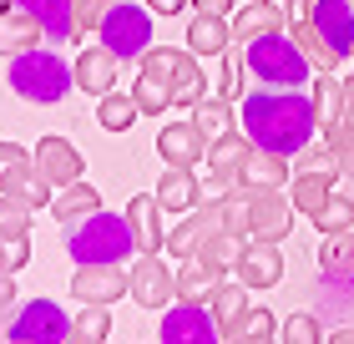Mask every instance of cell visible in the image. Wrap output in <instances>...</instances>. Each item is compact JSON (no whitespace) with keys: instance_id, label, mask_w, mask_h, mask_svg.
I'll list each match as a JSON object with an SVG mask.
<instances>
[{"instance_id":"cell-1","label":"cell","mask_w":354,"mask_h":344,"mask_svg":"<svg viewBox=\"0 0 354 344\" xmlns=\"http://www.w3.org/2000/svg\"><path fill=\"white\" fill-rule=\"evenodd\" d=\"M238 122H243V132L253 137V147L279 152V157H299L304 147H309V137L319 132L314 96H304L299 87L248 91L243 102H238Z\"/></svg>"},{"instance_id":"cell-2","label":"cell","mask_w":354,"mask_h":344,"mask_svg":"<svg viewBox=\"0 0 354 344\" xmlns=\"http://www.w3.org/2000/svg\"><path fill=\"white\" fill-rule=\"evenodd\" d=\"M66 258L71 264H122V258L137 253V238H132V223H127V212H86V218L66 223Z\"/></svg>"},{"instance_id":"cell-3","label":"cell","mask_w":354,"mask_h":344,"mask_svg":"<svg viewBox=\"0 0 354 344\" xmlns=\"http://www.w3.org/2000/svg\"><path fill=\"white\" fill-rule=\"evenodd\" d=\"M6 81H10V91L21 96V102H30V107H56L61 96L76 87V71H66V61H61L56 51H41V46H36V51L10 56Z\"/></svg>"},{"instance_id":"cell-4","label":"cell","mask_w":354,"mask_h":344,"mask_svg":"<svg viewBox=\"0 0 354 344\" xmlns=\"http://www.w3.org/2000/svg\"><path fill=\"white\" fill-rule=\"evenodd\" d=\"M243 66L263 87H304L309 81V56L299 51V41L288 30H268V36L243 41Z\"/></svg>"},{"instance_id":"cell-5","label":"cell","mask_w":354,"mask_h":344,"mask_svg":"<svg viewBox=\"0 0 354 344\" xmlns=\"http://www.w3.org/2000/svg\"><path fill=\"white\" fill-rule=\"evenodd\" d=\"M183 46H152L147 56L137 61V107H142V117H162V111L172 107V87H177V66H183Z\"/></svg>"},{"instance_id":"cell-6","label":"cell","mask_w":354,"mask_h":344,"mask_svg":"<svg viewBox=\"0 0 354 344\" xmlns=\"http://www.w3.org/2000/svg\"><path fill=\"white\" fill-rule=\"evenodd\" d=\"M96 36H102V46L117 51L122 61H142L152 51V6H127V0H117V6L102 15Z\"/></svg>"},{"instance_id":"cell-7","label":"cell","mask_w":354,"mask_h":344,"mask_svg":"<svg viewBox=\"0 0 354 344\" xmlns=\"http://www.w3.org/2000/svg\"><path fill=\"white\" fill-rule=\"evenodd\" d=\"M6 339H15V344H61V339H71V319L56 299H26L6 324Z\"/></svg>"},{"instance_id":"cell-8","label":"cell","mask_w":354,"mask_h":344,"mask_svg":"<svg viewBox=\"0 0 354 344\" xmlns=\"http://www.w3.org/2000/svg\"><path fill=\"white\" fill-rule=\"evenodd\" d=\"M162 344H213L218 339V319L213 309L198 304V299H177L167 314H162Z\"/></svg>"},{"instance_id":"cell-9","label":"cell","mask_w":354,"mask_h":344,"mask_svg":"<svg viewBox=\"0 0 354 344\" xmlns=\"http://www.w3.org/2000/svg\"><path fill=\"white\" fill-rule=\"evenodd\" d=\"M248 198V233L253 238H288V228H294V198H283L279 188H259V192H243Z\"/></svg>"},{"instance_id":"cell-10","label":"cell","mask_w":354,"mask_h":344,"mask_svg":"<svg viewBox=\"0 0 354 344\" xmlns=\"http://www.w3.org/2000/svg\"><path fill=\"white\" fill-rule=\"evenodd\" d=\"M71 293L82 304H117L122 293H132V269H122V264H76Z\"/></svg>"},{"instance_id":"cell-11","label":"cell","mask_w":354,"mask_h":344,"mask_svg":"<svg viewBox=\"0 0 354 344\" xmlns=\"http://www.w3.org/2000/svg\"><path fill=\"white\" fill-rule=\"evenodd\" d=\"M207 147H213V132H203L198 117L192 122H167L162 132H157V157H162L167 168H198L207 157Z\"/></svg>"},{"instance_id":"cell-12","label":"cell","mask_w":354,"mask_h":344,"mask_svg":"<svg viewBox=\"0 0 354 344\" xmlns=\"http://www.w3.org/2000/svg\"><path fill=\"white\" fill-rule=\"evenodd\" d=\"M233 278L248 289H273L283 278V253L273 238H243L238 248V264H233Z\"/></svg>"},{"instance_id":"cell-13","label":"cell","mask_w":354,"mask_h":344,"mask_svg":"<svg viewBox=\"0 0 354 344\" xmlns=\"http://www.w3.org/2000/svg\"><path fill=\"white\" fill-rule=\"evenodd\" d=\"M132 299L142 309H167L177 299V273L162 264V253H142L132 264Z\"/></svg>"},{"instance_id":"cell-14","label":"cell","mask_w":354,"mask_h":344,"mask_svg":"<svg viewBox=\"0 0 354 344\" xmlns=\"http://www.w3.org/2000/svg\"><path fill=\"white\" fill-rule=\"evenodd\" d=\"M30 157H36V168L46 172V183H51V188H66V183H76V177H82V168H86V162H82V152H76V147H71L66 137H41Z\"/></svg>"},{"instance_id":"cell-15","label":"cell","mask_w":354,"mask_h":344,"mask_svg":"<svg viewBox=\"0 0 354 344\" xmlns=\"http://www.w3.org/2000/svg\"><path fill=\"white\" fill-rule=\"evenodd\" d=\"M127 223H132V238H137V253H162L167 248V233H162V203H157V192H137L132 203H127Z\"/></svg>"},{"instance_id":"cell-16","label":"cell","mask_w":354,"mask_h":344,"mask_svg":"<svg viewBox=\"0 0 354 344\" xmlns=\"http://www.w3.org/2000/svg\"><path fill=\"white\" fill-rule=\"evenodd\" d=\"M117 66H122V56L117 51H106V46H86L82 56H76V87L91 91V96H106V91H117Z\"/></svg>"},{"instance_id":"cell-17","label":"cell","mask_w":354,"mask_h":344,"mask_svg":"<svg viewBox=\"0 0 354 344\" xmlns=\"http://www.w3.org/2000/svg\"><path fill=\"white\" fill-rule=\"evenodd\" d=\"M46 41V30H41V21L30 15L26 6H6L0 10V56H21V51H36V46Z\"/></svg>"},{"instance_id":"cell-18","label":"cell","mask_w":354,"mask_h":344,"mask_svg":"<svg viewBox=\"0 0 354 344\" xmlns=\"http://www.w3.org/2000/svg\"><path fill=\"white\" fill-rule=\"evenodd\" d=\"M309 21L324 30V41L334 46V51L349 56V46H354V6L349 0H314Z\"/></svg>"},{"instance_id":"cell-19","label":"cell","mask_w":354,"mask_h":344,"mask_svg":"<svg viewBox=\"0 0 354 344\" xmlns=\"http://www.w3.org/2000/svg\"><path fill=\"white\" fill-rule=\"evenodd\" d=\"M0 192L21 198L26 208H51V198H56V188L46 183V172L36 168V157H26L21 168H10L6 177H0Z\"/></svg>"},{"instance_id":"cell-20","label":"cell","mask_w":354,"mask_h":344,"mask_svg":"<svg viewBox=\"0 0 354 344\" xmlns=\"http://www.w3.org/2000/svg\"><path fill=\"white\" fill-rule=\"evenodd\" d=\"M288 6H279V0H253V6H243L233 15V36L238 41H253V36H268V30H288Z\"/></svg>"},{"instance_id":"cell-21","label":"cell","mask_w":354,"mask_h":344,"mask_svg":"<svg viewBox=\"0 0 354 344\" xmlns=\"http://www.w3.org/2000/svg\"><path fill=\"white\" fill-rule=\"evenodd\" d=\"M288 157L279 152H263V147H253L248 162H243V172H238V192H259V188H283L288 183Z\"/></svg>"},{"instance_id":"cell-22","label":"cell","mask_w":354,"mask_h":344,"mask_svg":"<svg viewBox=\"0 0 354 344\" xmlns=\"http://www.w3.org/2000/svg\"><path fill=\"white\" fill-rule=\"evenodd\" d=\"M228 41H233V21H228V15L198 10L187 21V51H198V56H228Z\"/></svg>"},{"instance_id":"cell-23","label":"cell","mask_w":354,"mask_h":344,"mask_svg":"<svg viewBox=\"0 0 354 344\" xmlns=\"http://www.w3.org/2000/svg\"><path fill=\"white\" fill-rule=\"evenodd\" d=\"M41 21L46 41H82L76 36V0H15Z\"/></svg>"},{"instance_id":"cell-24","label":"cell","mask_w":354,"mask_h":344,"mask_svg":"<svg viewBox=\"0 0 354 344\" xmlns=\"http://www.w3.org/2000/svg\"><path fill=\"white\" fill-rule=\"evenodd\" d=\"M157 203L162 212H192L203 203V183L192 177V168H167L162 183H157Z\"/></svg>"},{"instance_id":"cell-25","label":"cell","mask_w":354,"mask_h":344,"mask_svg":"<svg viewBox=\"0 0 354 344\" xmlns=\"http://www.w3.org/2000/svg\"><path fill=\"white\" fill-rule=\"evenodd\" d=\"M218 284H223V269H213L203 253L183 258V269H177V299H198V304H207V299L218 293Z\"/></svg>"},{"instance_id":"cell-26","label":"cell","mask_w":354,"mask_h":344,"mask_svg":"<svg viewBox=\"0 0 354 344\" xmlns=\"http://www.w3.org/2000/svg\"><path fill=\"white\" fill-rule=\"evenodd\" d=\"M334 183H339L334 172H319V168H299L294 177H288V198H294V208H299V212H309V218H314V212L324 208V198L334 192Z\"/></svg>"},{"instance_id":"cell-27","label":"cell","mask_w":354,"mask_h":344,"mask_svg":"<svg viewBox=\"0 0 354 344\" xmlns=\"http://www.w3.org/2000/svg\"><path fill=\"white\" fill-rule=\"evenodd\" d=\"M288 36L299 41V51L309 56V66H314V71H334V66L344 61V56L324 41V30H319V26L309 21V15H294V21H288Z\"/></svg>"},{"instance_id":"cell-28","label":"cell","mask_w":354,"mask_h":344,"mask_svg":"<svg viewBox=\"0 0 354 344\" xmlns=\"http://www.w3.org/2000/svg\"><path fill=\"white\" fill-rule=\"evenodd\" d=\"M102 208V192H96L91 183H66V188H56V198H51V212H56V223L66 228V223H76V218H86V212H96Z\"/></svg>"},{"instance_id":"cell-29","label":"cell","mask_w":354,"mask_h":344,"mask_svg":"<svg viewBox=\"0 0 354 344\" xmlns=\"http://www.w3.org/2000/svg\"><path fill=\"white\" fill-rule=\"evenodd\" d=\"M324 142L334 147V157H339L344 168H354V76L344 81V107H339V117H334V127L324 132Z\"/></svg>"},{"instance_id":"cell-30","label":"cell","mask_w":354,"mask_h":344,"mask_svg":"<svg viewBox=\"0 0 354 344\" xmlns=\"http://www.w3.org/2000/svg\"><path fill=\"white\" fill-rule=\"evenodd\" d=\"M207 309H213V319H218V339H223L238 319L248 314V284H218V293L207 299Z\"/></svg>"},{"instance_id":"cell-31","label":"cell","mask_w":354,"mask_h":344,"mask_svg":"<svg viewBox=\"0 0 354 344\" xmlns=\"http://www.w3.org/2000/svg\"><path fill=\"white\" fill-rule=\"evenodd\" d=\"M142 117V107H137V96H122V91H106V96H96V122H102V132H127Z\"/></svg>"},{"instance_id":"cell-32","label":"cell","mask_w":354,"mask_h":344,"mask_svg":"<svg viewBox=\"0 0 354 344\" xmlns=\"http://www.w3.org/2000/svg\"><path fill=\"white\" fill-rule=\"evenodd\" d=\"M314 117H319V132H329L334 117H339V107H344V81H334L329 71H319L314 76Z\"/></svg>"},{"instance_id":"cell-33","label":"cell","mask_w":354,"mask_h":344,"mask_svg":"<svg viewBox=\"0 0 354 344\" xmlns=\"http://www.w3.org/2000/svg\"><path fill=\"white\" fill-rule=\"evenodd\" d=\"M223 339H228V344H268V339H279V324H273L268 309H253V304H248V314L238 319Z\"/></svg>"},{"instance_id":"cell-34","label":"cell","mask_w":354,"mask_h":344,"mask_svg":"<svg viewBox=\"0 0 354 344\" xmlns=\"http://www.w3.org/2000/svg\"><path fill=\"white\" fill-rule=\"evenodd\" d=\"M111 339V304H86L71 319V344H102Z\"/></svg>"},{"instance_id":"cell-35","label":"cell","mask_w":354,"mask_h":344,"mask_svg":"<svg viewBox=\"0 0 354 344\" xmlns=\"http://www.w3.org/2000/svg\"><path fill=\"white\" fill-rule=\"evenodd\" d=\"M207 96V76L198 66V51L183 56V66H177V87H172V107H198Z\"/></svg>"},{"instance_id":"cell-36","label":"cell","mask_w":354,"mask_h":344,"mask_svg":"<svg viewBox=\"0 0 354 344\" xmlns=\"http://www.w3.org/2000/svg\"><path fill=\"white\" fill-rule=\"evenodd\" d=\"M319 264H324V273H334V278H349L354 273V228H344V233H324Z\"/></svg>"},{"instance_id":"cell-37","label":"cell","mask_w":354,"mask_h":344,"mask_svg":"<svg viewBox=\"0 0 354 344\" xmlns=\"http://www.w3.org/2000/svg\"><path fill=\"white\" fill-rule=\"evenodd\" d=\"M314 228L319 233H344V228H354V192H329L324 208L314 212Z\"/></svg>"},{"instance_id":"cell-38","label":"cell","mask_w":354,"mask_h":344,"mask_svg":"<svg viewBox=\"0 0 354 344\" xmlns=\"http://www.w3.org/2000/svg\"><path fill=\"white\" fill-rule=\"evenodd\" d=\"M30 212L21 198H10V192H0V233L6 238H30Z\"/></svg>"},{"instance_id":"cell-39","label":"cell","mask_w":354,"mask_h":344,"mask_svg":"<svg viewBox=\"0 0 354 344\" xmlns=\"http://www.w3.org/2000/svg\"><path fill=\"white\" fill-rule=\"evenodd\" d=\"M192 117H198V127H203V132H213V137L228 132V122H233L228 117V96H223V91L218 96H203V102L192 107Z\"/></svg>"},{"instance_id":"cell-40","label":"cell","mask_w":354,"mask_h":344,"mask_svg":"<svg viewBox=\"0 0 354 344\" xmlns=\"http://www.w3.org/2000/svg\"><path fill=\"white\" fill-rule=\"evenodd\" d=\"M279 339H283V344H314V339H324V329H319L314 314H288V319L279 324Z\"/></svg>"},{"instance_id":"cell-41","label":"cell","mask_w":354,"mask_h":344,"mask_svg":"<svg viewBox=\"0 0 354 344\" xmlns=\"http://www.w3.org/2000/svg\"><path fill=\"white\" fill-rule=\"evenodd\" d=\"M117 6V0H76V36H96L102 15Z\"/></svg>"},{"instance_id":"cell-42","label":"cell","mask_w":354,"mask_h":344,"mask_svg":"<svg viewBox=\"0 0 354 344\" xmlns=\"http://www.w3.org/2000/svg\"><path fill=\"white\" fill-rule=\"evenodd\" d=\"M30 264V238H6L0 233V273H15Z\"/></svg>"},{"instance_id":"cell-43","label":"cell","mask_w":354,"mask_h":344,"mask_svg":"<svg viewBox=\"0 0 354 344\" xmlns=\"http://www.w3.org/2000/svg\"><path fill=\"white\" fill-rule=\"evenodd\" d=\"M238 87H243V71H238V61H233V56H223V71H218V91H223V96L233 102V96H238Z\"/></svg>"},{"instance_id":"cell-44","label":"cell","mask_w":354,"mask_h":344,"mask_svg":"<svg viewBox=\"0 0 354 344\" xmlns=\"http://www.w3.org/2000/svg\"><path fill=\"white\" fill-rule=\"evenodd\" d=\"M10 314H15V284H10V273H0V334H6Z\"/></svg>"},{"instance_id":"cell-45","label":"cell","mask_w":354,"mask_h":344,"mask_svg":"<svg viewBox=\"0 0 354 344\" xmlns=\"http://www.w3.org/2000/svg\"><path fill=\"white\" fill-rule=\"evenodd\" d=\"M26 162V147L21 142H0V177H6L10 168H21Z\"/></svg>"},{"instance_id":"cell-46","label":"cell","mask_w":354,"mask_h":344,"mask_svg":"<svg viewBox=\"0 0 354 344\" xmlns=\"http://www.w3.org/2000/svg\"><path fill=\"white\" fill-rule=\"evenodd\" d=\"M147 6H152V15H183L187 0H147Z\"/></svg>"},{"instance_id":"cell-47","label":"cell","mask_w":354,"mask_h":344,"mask_svg":"<svg viewBox=\"0 0 354 344\" xmlns=\"http://www.w3.org/2000/svg\"><path fill=\"white\" fill-rule=\"evenodd\" d=\"M192 10H207V15H228L233 0H192Z\"/></svg>"},{"instance_id":"cell-48","label":"cell","mask_w":354,"mask_h":344,"mask_svg":"<svg viewBox=\"0 0 354 344\" xmlns=\"http://www.w3.org/2000/svg\"><path fill=\"white\" fill-rule=\"evenodd\" d=\"M329 339H334V344H354V329H334Z\"/></svg>"},{"instance_id":"cell-49","label":"cell","mask_w":354,"mask_h":344,"mask_svg":"<svg viewBox=\"0 0 354 344\" xmlns=\"http://www.w3.org/2000/svg\"><path fill=\"white\" fill-rule=\"evenodd\" d=\"M344 177H349V192H354V168H344Z\"/></svg>"},{"instance_id":"cell-50","label":"cell","mask_w":354,"mask_h":344,"mask_svg":"<svg viewBox=\"0 0 354 344\" xmlns=\"http://www.w3.org/2000/svg\"><path fill=\"white\" fill-rule=\"evenodd\" d=\"M349 56H354V46H349Z\"/></svg>"},{"instance_id":"cell-51","label":"cell","mask_w":354,"mask_h":344,"mask_svg":"<svg viewBox=\"0 0 354 344\" xmlns=\"http://www.w3.org/2000/svg\"><path fill=\"white\" fill-rule=\"evenodd\" d=\"M349 6H354V0H349Z\"/></svg>"}]
</instances>
